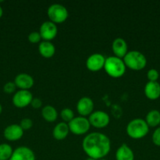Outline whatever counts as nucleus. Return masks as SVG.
Here are the masks:
<instances>
[{
  "instance_id": "1",
  "label": "nucleus",
  "mask_w": 160,
  "mask_h": 160,
  "mask_svg": "<svg viewBox=\"0 0 160 160\" xmlns=\"http://www.w3.org/2000/svg\"><path fill=\"white\" fill-rule=\"evenodd\" d=\"M83 149L89 158L95 160L104 159L111 150V141L105 134L93 132L83 140Z\"/></svg>"
},
{
  "instance_id": "2",
  "label": "nucleus",
  "mask_w": 160,
  "mask_h": 160,
  "mask_svg": "<svg viewBox=\"0 0 160 160\" xmlns=\"http://www.w3.org/2000/svg\"><path fill=\"white\" fill-rule=\"evenodd\" d=\"M104 69L110 77L113 78H119L124 75L126 67L122 59L116 56H109L105 59Z\"/></svg>"
},
{
  "instance_id": "3",
  "label": "nucleus",
  "mask_w": 160,
  "mask_h": 160,
  "mask_svg": "<svg viewBox=\"0 0 160 160\" xmlns=\"http://www.w3.org/2000/svg\"><path fill=\"white\" fill-rule=\"evenodd\" d=\"M149 131V127L145 120L136 118L128 123L126 126V133L133 139H141L145 137Z\"/></svg>"
},
{
  "instance_id": "4",
  "label": "nucleus",
  "mask_w": 160,
  "mask_h": 160,
  "mask_svg": "<svg viewBox=\"0 0 160 160\" xmlns=\"http://www.w3.org/2000/svg\"><path fill=\"white\" fill-rule=\"evenodd\" d=\"M125 67L133 70H141L147 65V59L142 52L136 50L128 52L123 58Z\"/></svg>"
},
{
  "instance_id": "5",
  "label": "nucleus",
  "mask_w": 160,
  "mask_h": 160,
  "mask_svg": "<svg viewBox=\"0 0 160 160\" xmlns=\"http://www.w3.org/2000/svg\"><path fill=\"white\" fill-rule=\"evenodd\" d=\"M47 15L50 21L54 23H61L68 17V11L67 8L59 3H54L49 6Z\"/></svg>"
},
{
  "instance_id": "6",
  "label": "nucleus",
  "mask_w": 160,
  "mask_h": 160,
  "mask_svg": "<svg viewBox=\"0 0 160 160\" xmlns=\"http://www.w3.org/2000/svg\"><path fill=\"white\" fill-rule=\"evenodd\" d=\"M69 131L75 135H83L85 134L90 128V123L89 120L84 117H75L68 123Z\"/></svg>"
},
{
  "instance_id": "7",
  "label": "nucleus",
  "mask_w": 160,
  "mask_h": 160,
  "mask_svg": "<svg viewBox=\"0 0 160 160\" xmlns=\"http://www.w3.org/2000/svg\"><path fill=\"white\" fill-rule=\"evenodd\" d=\"M88 120H89L91 126L96 128H99V129L106 128L110 123L109 115L104 111L101 110L93 112L89 116Z\"/></svg>"
},
{
  "instance_id": "8",
  "label": "nucleus",
  "mask_w": 160,
  "mask_h": 160,
  "mask_svg": "<svg viewBox=\"0 0 160 160\" xmlns=\"http://www.w3.org/2000/svg\"><path fill=\"white\" fill-rule=\"evenodd\" d=\"M33 95L28 90H19L13 96V104L17 108H24L31 105Z\"/></svg>"
},
{
  "instance_id": "9",
  "label": "nucleus",
  "mask_w": 160,
  "mask_h": 160,
  "mask_svg": "<svg viewBox=\"0 0 160 160\" xmlns=\"http://www.w3.org/2000/svg\"><path fill=\"white\" fill-rule=\"evenodd\" d=\"M57 31L58 29L56 23L50 20V21H45L41 24L39 32L42 37V39L47 42H50L54 38H56Z\"/></svg>"
},
{
  "instance_id": "10",
  "label": "nucleus",
  "mask_w": 160,
  "mask_h": 160,
  "mask_svg": "<svg viewBox=\"0 0 160 160\" xmlns=\"http://www.w3.org/2000/svg\"><path fill=\"white\" fill-rule=\"evenodd\" d=\"M106 58L100 53H94L90 55L86 59V65L88 70L93 72H97L104 68Z\"/></svg>"
},
{
  "instance_id": "11",
  "label": "nucleus",
  "mask_w": 160,
  "mask_h": 160,
  "mask_svg": "<svg viewBox=\"0 0 160 160\" xmlns=\"http://www.w3.org/2000/svg\"><path fill=\"white\" fill-rule=\"evenodd\" d=\"M3 135L6 140L9 142H16L23 137L24 130L22 129L20 124H10L5 128L3 131Z\"/></svg>"
},
{
  "instance_id": "12",
  "label": "nucleus",
  "mask_w": 160,
  "mask_h": 160,
  "mask_svg": "<svg viewBox=\"0 0 160 160\" xmlns=\"http://www.w3.org/2000/svg\"><path fill=\"white\" fill-rule=\"evenodd\" d=\"M77 111L81 117L89 116L93 111L94 103L89 97H83L77 102Z\"/></svg>"
},
{
  "instance_id": "13",
  "label": "nucleus",
  "mask_w": 160,
  "mask_h": 160,
  "mask_svg": "<svg viewBox=\"0 0 160 160\" xmlns=\"http://www.w3.org/2000/svg\"><path fill=\"white\" fill-rule=\"evenodd\" d=\"M9 160H35V155L28 147L20 146L13 150Z\"/></svg>"
},
{
  "instance_id": "14",
  "label": "nucleus",
  "mask_w": 160,
  "mask_h": 160,
  "mask_svg": "<svg viewBox=\"0 0 160 160\" xmlns=\"http://www.w3.org/2000/svg\"><path fill=\"white\" fill-rule=\"evenodd\" d=\"M17 88H20V90H28L32 88L34 85V79L30 74L26 73H19L16 76L14 79Z\"/></svg>"
},
{
  "instance_id": "15",
  "label": "nucleus",
  "mask_w": 160,
  "mask_h": 160,
  "mask_svg": "<svg viewBox=\"0 0 160 160\" xmlns=\"http://www.w3.org/2000/svg\"><path fill=\"white\" fill-rule=\"evenodd\" d=\"M111 48L115 56L120 59H123L124 56L128 52V45L126 42L122 38H117L115 39L111 45Z\"/></svg>"
},
{
  "instance_id": "16",
  "label": "nucleus",
  "mask_w": 160,
  "mask_h": 160,
  "mask_svg": "<svg viewBox=\"0 0 160 160\" xmlns=\"http://www.w3.org/2000/svg\"><path fill=\"white\" fill-rule=\"evenodd\" d=\"M144 94L151 100H155L160 97V84L157 81H148L144 87Z\"/></svg>"
},
{
  "instance_id": "17",
  "label": "nucleus",
  "mask_w": 160,
  "mask_h": 160,
  "mask_svg": "<svg viewBox=\"0 0 160 160\" xmlns=\"http://www.w3.org/2000/svg\"><path fill=\"white\" fill-rule=\"evenodd\" d=\"M116 160H134V153L126 144H122L119 146L115 152Z\"/></svg>"
},
{
  "instance_id": "18",
  "label": "nucleus",
  "mask_w": 160,
  "mask_h": 160,
  "mask_svg": "<svg viewBox=\"0 0 160 160\" xmlns=\"http://www.w3.org/2000/svg\"><path fill=\"white\" fill-rule=\"evenodd\" d=\"M69 132L70 131H69L68 124L64 122H61V123H58L53 128V136L56 140L61 141L67 138Z\"/></svg>"
},
{
  "instance_id": "19",
  "label": "nucleus",
  "mask_w": 160,
  "mask_h": 160,
  "mask_svg": "<svg viewBox=\"0 0 160 160\" xmlns=\"http://www.w3.org/2000/svg\"><path fill=\"white\" fill-rule=\"evenodd\" d=\"M39 52L44 58H51L55 54L56 48L51 42L43 41L39 45Z\"/></svg>"
},
{
  "instance_id": "20",
  "label": "nucleus",
  "mask_w": 160,
  "mask_h": 160,
  "mask_svg": "<svg viewBox=\"0 0 160 160\" xmlns=\"http://www.w3.org/2000/svg\"><path fill=\"white\" fill-rule=\"evenodd\" d=\"M57 111L53 106L50 105L45 106L42 109V116L44 120L50 123H53L57 118Z\"/></svg>"
},
{
  "instance_id": "21",
  "label": "nucleus",
  "mask_w": 160,
  "mask_h": 160,
  "mask_svg": "<svg viewBox=\"0 0 160 160\" xmlns=\"http://www.w3.org/2000/svg\"><path fill=\"white\" fill-rule=\"evenodd\" d=\"M145 121L148 127L155 128L160 124V112L156 109H152L149 111L146 115Z\"/></svg>"
},
{
  "instance_id": "22",
  "label": "nucleus",
  "mask_w": 160,
  "mask_h": 160,
  "mask_svg": "<svg viewBox=\"0 0 160 160\" xmlns=\"http://www.w3.org/2000/svg\"><path fill=\"white\" fill-rule=\"evenodd\" d=\"M13 152V148L9 144H0V160H9Z\"/></svg>"
},
{
  "instance_id": "23",
  "label": "nucleus",
  "mask_w": 160,
  "mask_h": 160,
  "mask_svg": "<svg viewBox=\"0 0 160 160\" xmlns=\"http://www.w3.org/2000/svg\"><path fill=\"white\" fill-rule=\"evenodd\" d=\"M61 117L64 123H67L72 121L74 118H75V115H74V112L72 109L70 108H64L61 110Z\"/></svg>"
},
{
  "instance_id": "24",
  "label": "nucleus",
  "mask_w": 160,
  "mask_h": 160,
  "mask_svg": "<svg viewBox=\"0 0 160 160\" xmlns=\"http://www.w3.org/2000/svg\"><path fill=\"white\" fill-rule=\"evenodd\" d=\"M16 88H17V86H16L15 83L11 82V81L6 83L4 84V86H3V91L6 94L14 93L16 91Z\"/></svg>"
},
{
  "instance_id": "25",
  "label": "nucleus",
  "mask_w": 160,
  "mask_h": 160,
  "mask_svg": "<svg viewBox=\"0 0 160 160\" xmlns=\"http://www.w3.org/2000/svg\"><path fill=\"white\" fill-rule=\"evenodd\" d=\"M28 39L31 43L35 44V43H39V42H40L41 39H42V37H41L39 32H37V31H33V32L30 33L29 35H28Z\"/></svg>"
},
{
  "instance_id": "26",
  "label": "nucleus",
  "mask_w": 160,
  "mask_h": 160,
  "mask_svg": "<svg viewBox=\"0 0 160 160\" xmlns=\"http://www.w3.org/2000/svg\"><path fill=\"white\" fill-rule=\"evenodd\" d=\"M147 78L149 81H157L159 78V73L155 69H150L147 73Z\"/></svg>"
},
{
  "instance_id": "27",
  "label": "nucleus",
  "mask_w": 160,
  "mask_h": 160,
  "mask_svg": "<svg viewBox=\"0 0 160 160\" xmlns=\"http://www.w3.org/2000/svg\"><path fill=\"white\" fill-rule=\"evenodd\" d=\"M20 126L21 127L24 131H27V130H29L32 128L33 121L29 118H24L20 121Z\"/></svg>"
},
{
  "instance_id": "28",
  "label": "nucleus",
  "mask_w": 160,
  "mask_h": 160,
  "mask_svg": "<svg viewBox=\"0 0 160 160\" xmlns=\"http://www.w3.org/2000/svg\"><path fill=\"white\" fill-rule=\"evenodd\" d=\"M152 142L156 146H160V127L155 129L152 134Z\"/></svg>"
},
{
  "instance_id": "29",
  "label": "nucleus",
  "mask_w": 160,
  "mask_h": 160,
  "mask_svg": "<svg viewBox=\"0 0 160 160\" xmlns=\"http://www.w3.org/2000/svg\"><path fill=\"white\" fill-rule=\"evenodd\" d=\"M31 106L34 109H39L42 106V102L40 98H33L32 101L31 102Z\"/></svg>"
},
{
  "instance_id": "30",
  "label": "nucleus",
  "mask_w": 160,
  "mask_h": 160,
  "mask_svg": "<svg viewBox=\"0 0 160 160\" xmlns=\"http://www.w3.org/2000/svg\"><path fill=\"white\" fill-rule=\"evenodd\" d=\"M3 8H2V6H0V18L3 17Z\"/></svg>"
},
{
  "instance_id": "31",
  "label": "nucleus",
  "mask_w": 160,
  "mask_h": 160,
  "mask_svg": "<svg viewBox=\"0 0 160 160\" xmlns=\"http://www.w3.org/2000/svg\"><path fill=\"white\" fill-rule=\"evenodd\" d=\"M2 112H3V106H2L1 103H0V114L2 113Z\"/></svg>"
},
{
  "instance_id": "32",
  "label": "nucleus",
  "mask_w": 160,
  "mask_h": 160,
  "mask_svg": "<svg viewBox=\"0 0 160 160\" xmlns=\"http://www.w3.org/2000/svg\"><path fill=\"white\" fill-rule=\"evenodd\" d=\"M86 160H95V159H91V158H88L87 159H86Z\"/></svg>"
},
{
  "instance_id": "33",
  "label": "nucleus",
  "mask_w": 160,
  "mask_h": 160,
  "mask_svg": "<svg viewBox=\"0 0 160 160\" xmlns=\"http://www.w3.org/2000/svg\"><path fill=\"white\" fill-rule=\"evenodd\" d=\"M99 160H106V159H99Z\"/></svg>"
}]
</instances>
